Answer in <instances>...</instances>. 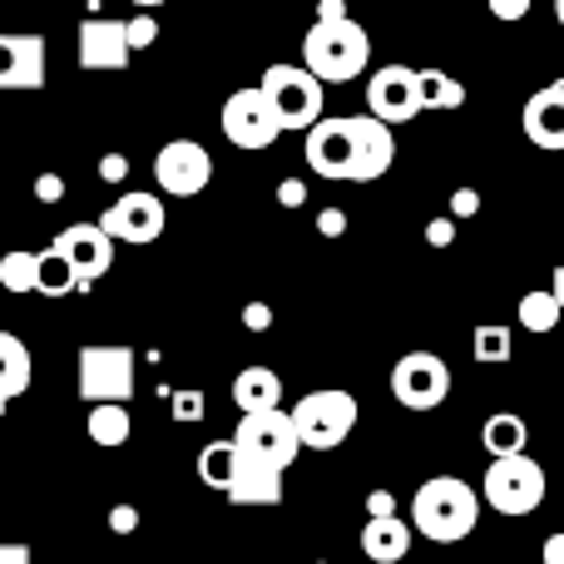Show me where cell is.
<instances>
[{
	"instance_id": "ac0fdd59",
	"label": "cell",
	"mask_w": 564,
	"mask_h": 564,
	"mask_svg": "<svg viewBox=\"0 0 564 564\" xmlns=\"http://www.w3.org/2000/svg\"><path fill=\"white\" fill-rule=\"evenodd\" d=\"M228 500H234V506H278L282 500V470L263 466V460H253V456L238 451V470H234V486H228Z\"/></svg>"
},
{
	"instance_id": "f35d334b",
	"label": "cell",
	"mask_w": 564,
	"mask_h": 564,
	"mask_svg": "<svg viewBox=\"0 0 564 564\" xmlns=\"http://www.w3.org/2000/svg\"><path fill=\"white\" fill-rule=\"evenodd\" d=\"M109 530H115V535H134V530H139V510L134 506H115V510H109Z\"/></svg>"
},
{
	"instance_id": "30bf717a",
	"label": "cell",
	"mask_w": 564,
	"mask_h": 564,
	"mask_svg": "<svg viewBox=\"0 0 564 564\" xmlns=\"http://www.w3.org/2000/svg\"><path fill=\"white\" fill-rule=\"evenodd\" d=\"M391 397L406 411H436L451 397V367L436 351H406L391 367Z\"/></svg>"
},
{
	"instance_id": "9c48e42d",
	"label": "cell",
	"mask_w": 564,
	"mask_h": 564,
	"mask_svg": "<svg viewBox=\"0 0 564 564\" xmlns=\"http://www.w3.org/2000/svg\"><path fill=\"white\" fill-rule=\"evenodd\" d=\"M218 124H224V139L234 149H248V154H258V149H273L282 124L273 115V105H268L263 89H238V95L224 99V115H218Z\"/></svg>"
},
{
	"instance_id": "83f0119b",
	"label": "cell",
	"mask_w": 564,
	"mask_h": 564,
	"mask_svg": "<svg viewBox=\"0 0 564 564\" xmlns=\"http://www.w3.org/2000/svg\"><path fill=\"white\" fill-rule=\"evenodd\" d=\"M510 327H500V322H480L476 332H470V351H476V361H510Z\"/></svg>"
},
{
	"instance_id": "277c9868",
	"label": "cell",
	"mask_w": 564,
	"mask_h": 564,
	"mask_svg": "<svg viewBox=\"0 0 564 564\" xmlns=\"http://www.w3.org/2000/svg\"><path fill=\"white\" fill-rule=\"evenodd\" d=\"M288 416L297 426L302 451H337L357 431V397L341 387H322V391H307Z\"/></svg>"
},
{
	"instance_id": "7c38bea8",
	"label": "cell",
	"mask_w": 564,
	"mask_h": 564,
	"mask_svg": "<svg viewBox=\"0 0 564 564\" xmlns=\"http://www.w3.org/2000/svg\"><path fill=\"white\" fill-rule=\"evenodd\" d=\"M164 224H169L164 198H159V194H144V188H134V194L115 198V204L105 208V218H99V228H105L115 243H134V248L154 243V238L164 234Z\"/></svg>"
},
{
	"instance_id": "d6a6232c",
	"label": "cell",
	"mask_w": 564,
	"mask_h": 564,
	"mask_svg": "<svg viewBox=\"0 0 564 564\" xmlns=\"http://www.w3.org/2000/svg\"><path fill=\"white\" fill-rule=\"evenodd\" d=\"M480 214V194L476 188H456V194H451V218H476Z\"/></svg>"
},
{
	"instance_id": "44dd1931",
	"label": "cell",
	"mask_w": 564,
	"mask_h": 564,
	"mask_svg": "<svg viewBox=\"0 0 564 564\" xmlns=\"http://www.w3.org/2000/svg\"><path fill=\"white\" fill-rule=\"evenodd\" d=\"M234 401L238 411H278L282 406V377L273 367H243L234 377Z\"/></svg>"
},
{
	"instance_id": "e575fe53",
	"label": "cell",
	"mask_w": 564,
	"mask_h": 564,
	"mask_svg": "<svg viewBox=\"0 0 564 564\" xmlns=\"http://www.w3.org/2000/svg\"><path fill=\"white\" fill-rule=\"evenodd\" d=\"M99 178H105V184H124V178H129V159L124 154H105V159H99Z\"/></svg>"
},
{
	"instance_id": "52a82bcc",
	"label": "cell",
	"mask_w": 564,
	"mask_h": 564,
	"mask_svg": "<svg viewBox=\"0 0 564 564\" xmlns=\"http://www.w3.org/2000/svg\"><path fill=\"white\" fill-rule=\"evenodd\" d=\"M258 89L268 95L282 129H312L322 119V79L307 65H268Z\"/></svg>"
},
{
	"instance_id": "3957f363",
	"label": "cell",
	"mask_w": 564,
	"mask_h": 564,
	"mask_svg": "<svg viewBox=\"0 0 564 564\" xmlns=\"http://www.w3.org/2000/svg\"><path fill=\"white\" fill-rule=\"evenodd\" d=\"M367 55H371V40L351 15L312 20V30L302 35V65H307L322 85H347V79H357L361 69H367Z\"/></svg>"
},
{
	"instance_id": "7402d4cb",
	"label": "cell",
	"mask_w": 564,
	"mask_h": 564,
	"mask_svg": "<svg viewBox=\"0 0 564 564\" xmlns=\"http://www.w3.org/2000/svg\"><path fill=\"white\" fill-rule=\"evenodd\" d=\"M89 441L105 451H119L129 441V431H134V421H129V406L124 401H95L89 406V421H85Z\"/></svg>"
},
{
	"instance_id": "9a60e30c",
	"label": "cell",
	"mask_w": 564,
	"mask_h": 564,
	"mask_svg": "<svg viewBox=\"0 0 564 564\" xmlns=\"http://www.w3.org/2000/svg\"><path fill=\"white\" fill-rule=\"evenodd\" d=\"M75 55H79V69H124L129 59H134L129 35H124V20H105V15L79 20Z\"/></svg>"
},
{
	"instance_id": "ab89813d",
	"label": "cell",
	"mask_w": 564,
	"mask_h": 564,
	"mask_svg": "<svg viewBox=\"0 0 564 564\" xmlns=\"http://www.w3.org/2000/svg\"><path fill=\"white\" fill-rule=\"evenodd\" d=\"M278 204H282V208L307 204V188H302V178H282V184H278Z\"/></svg>"
},
{
	"instance_id": "ffe728a7",
	"label": "cell",
	"mask_w": 564,
	"mask_h": 564,
	"mask_svg": "<svg viewBox=\"0 0 564 564\" xmlns=\"http://www.w3.org/2000/svg\"><path fill=\"white\" fill-rule=\"evenodd\" d=\"M30 377H35L30 347L15 337V332H0V411H6L15 397H25Z\"/></svg>"
},
{
	"instance_id": "f1b7e54d",
	"label": "cell",
	"mask_w": 564,
	"mask_h": 564,
	"mask_svg": "<svg viewBox=\"0 0 564 564\" xmlns=\"http://www.w3.org/2000/svg\"><path fill=\"white\" fill-rule=\"evenodd\" d=\"M35 258L40 253L10 248V253L0 258V288H6V292H35Z\"/></svg>"
},
{
	"instance_id": "4316f807",
	"label": "cell",
	"mask_w": 564,
	"mask_h": 564,
	"mask_svg": "<svg viewBox=\"0 0 564 564\" xmlns=\"http://www.w3.org/2000/svg\"><path fill=\"white\" fill-rule=\"evenodd\" d=\"M520 327L525 332H555L560 327V317H564V307L555 302V292H525V297H520Z\"/></svg>"
},
{
	"instance_id": "1f68e13d",
	"label": "cell",
	"mask_w": 564,
	"mask_h": 564,
	"mask_svg": "<svg viewBox=\"0 0 564 564\" xmlns=\"http://www.w3.org/2000/svg\"><path fill=\"white\" fill-rule=\"evenodd\" d=\"M426 243L431 248H451V243H456V218H451V214L431 218V224H426Z\"/></svg>"
},
{
	"instance_id": "2e32d148",
	"label": "cell",
	"mask_w": 564,
	"mask_h": 564,
	"mask_svg": "<svg viewBox=\"0 0 564 564\" xmlns=\"http://www.w3.org/2000/svg\"><path fill=\"white\" fill-rule=\"evenodd\" d=\"M0 89H45V35H0Z\"/></svg>"
},
{
	"instance_id": "4fadbf2b",
	"label": "cell",
	"mask_w": 564,
	"mask_h": 564,
	"mask_svg": "<svg viewBox=\"0 0 564 564\" xmlns=\"http://www.w3.org/2000/svg\"><path fill=\"white\" fill-rule=\"evenodd\" d=\"M367 115L381 124H411L421 115V89L411 65H381L367 79Z\"/></svg>"
},
{
	"instance_id": "60d3db41",
	"label": "cell",
	"mask_w": 564,
	"mask_h": 564,
	"mask_svg": "<svg viewBox=\"0 0 564 564\" xmlns=\"http://www.w3.org/2000/svg\"><path fill=\"white\" fill-rule=\"evenodd\" d=\"M317 234H327V238L347 234V214H341V208H322V214H317Z\"/></svg>"
},
{
	"instance_id": "f546056e",
	"label": "cell",
	"mask_w": 564,
	"mask_h": 564,
	"mask_svg": "<svg viewBox=\"0 0 564 564\" xmlns=\"http://www.w3.org/2000/svg\"><path fill=\"white\" fill-rule=\"evenodd\" d=\"M124 35H129V50H149L159 40V20L154 10H139L134 20H124Z\"/></svg>"
},
{
	"instance_id": "7a4b0ae2",
	"label": "cell",
	"mask_w": 564,
	"mask_h": 564,
	"mask_svg": "<svg viewBox=\"0 0 564 564\" xmlns=\"http://www.w3.org/2000/svg\"><path fill=\"white\" fill-rule=\"evenodd\" d=\"M411 525L431 540V545H460L470 530L480 525V490H470L456 476H431L426 486L411 496Z\"/></svg>"
},
{
	"instance_id": "6da1fadb",
	"label": "cell",
	"mask_w": 564,
	"mask_h": 564,
	"mask_svg": "<svg viewBox=\"0 0 564 564\" xmlns=\"http://www.w3.org/2000/svg\"><path fill=\"white\" fill-rule=\"evenodd\" d=\"M302 154H307L317 178L371 184V178L391 174V164H397V134H391V124H381L371 115H322L307 129Z\"/></svg>"
},
{
	"instance_id": "4dcf8cb0",
	"label": "cell",
	"mask_w": 564,
	"mask_h": 564,
	"mask_svg": "<svg viewBox=\"0 0 564 564\" xmlns=\"http://www.w3.org/2000/svg\"><path fill=\"white\" fill-rule=\"evenodd\" d=\"M174 421H204V391H174Z\"/></svg>"
},
{
	"instance_id": "8992f818",
	"label": "cell",
	"mask_w": 564,
	"mask_h": 564,
	"mask_svg": "<svg viewBox=\"0 0 564 564\" xmlns=\"http://www.w3.org/2000/svg\"><path fill=\"white\" fill-rule=\"evenodd\" d=\"M134 347L124 341H89L75 357V387L85 401H129L134 397Z\"/></svg>"
},
{
	"instance_id": "8fae6325",
	"label": "cell",
	"mask_w": 564,
	"mask_h": 564,
	"mask_svg": "<svg viewBox=\"0 0 564 564\" xmlns=\"http://www.w3.org/2000/svg\"><path fill=\"white\" fill-rule=\"evenodd\" d=\"M154 178L169 198H194L214 184V159L198 139H169L154 154Z\"/></svg>"
},
{
	"instance_id": "b9f144b4",
	"label": "cell",
	"mask_w": 564,
	"mask_h": 564,
	"mask_svg": "<svg viewBox=\"0 0 564 564\" xmlns=\"http://www.w3.org/2000/svg\"><path fill=\"white\" fill-rule=\"evenodd\" d=\"M0 564H35V555H30V545L6 540V545H0Z\"/></svg>"
},
{
	"instance_id": "ba28073f",
	"label": "cell",
	"mask_w": 564,
	"mask_h": 564,
	"mask_svg": "<svg viewBox=\"0 0 564 564\" xmlns=\"http://www.w3.org/2000/svg\"><path fill=\"white\" fill-rule=\"evenodd\" d=\"M234 446L243 451V456L273 466V470H288L292 460L302 456L297 426H292V416L282 406L278 411H248V416L238 421V431H234Z\"/></svg>"
},
{
	"instance_id": "5b68a950",
	"label": "cell",
	"mask_w": 564,
	"mask_h": 564,
	"mask_svg": "<svg viewBox=\"0 0 564 564\" xmlns=\"http://www.w3.org/2000/svg\"><path fill=\"white\" fill-rule=\"evenodd\" d=\"M545 466H540L530 451H520V456H500L486 466V486H480V500H486L490 510H500V516H530V510L545 506Z\"/></svg>"
},
{
	"instance_id": "f6af8a7d",
	"label": "cell",
	"mask_w": 564,
	"mask_h": 564,
	"mask_svg": "<svg viewBox=\"0 0 564 564\" xmlns=\"http://www.w3.org/2000/svg\"><path fill=\"white\" fill-rule=\"evenodd\" d=\"M550 292H555V302L564 307V268H555V278H550Z\"/></svg>"
},
{
	"instance_id": "ee69618b",
	"label": "cell",
	"mask_w": 564,
	"mask_h": 564,
	"mask_svg": "<svg viewBox=\"0 0 564 564\" xmlns=\"http://www.w3.org/2000/svg\"><path fill=\"white\" fill-rule=\"evenodd\" d=\"M347 15V0H317V20H341Z\"/></svg>"
},
{
	"instance_id": "d590c367",
	"label": "cell",
	"mask_w": 564,
	"mask_h": 564,
	"mask_svg": "<svg viewBox=\"0 0 564 564\" xmlns=\"http://www.w3.org/2000/svg\"><path fill=\"white\" fill-rule=\"evenodd\" d=\"M35 198H40V204H59V198H65V178H59V174H40L35 178Z\"/></svg>"
},
{
	"instance_id": "5bb4252c",
	"label": "cell",
	"mask_w": 564,
	"mask_h": 564,
	"mask_svg": "<svg viewBox=\"0 0 564 564\" xmlns=\"http://www.w3.org/2000/svg\"><path fill=\"white\" fill-rule=\"evenodd\" d=\"M50 248L75 268L79 288H95V282L115 268V238H109L99 224H69L65 234H55V243Z\"/></svg>"
},
{
	"instance_id": "836d02e7",
	"label": "cell",
	"mask_w": 564,
	"mask_h": 564,
	"mask_svg": "<svg viewBox=\"0 0 564 564\" xmlns=\"http://www.w3.org/2000/svg\"><path fill=\"white\" fill-rule=\"evenodd\" d=\"M490 15L506 20V25H516V20L530 15V0H490Z\"/></svg>"
},
{
	"instance_id": "bcb514c9",
	"label": "cell",
	"mask_w": 564,
	"mask_h": 564,
	"mask_svg": "<svg viewBox=\"0 0 564 564\" xmlns=\"http://www.w3.org/2000/svg\"><path fill=\"white\" fill-rule=\"evenodd\" d=\"M129 6H139V10H154V6H164V0H129Z\"/></svg>"
},
{
	"instance_id": "d6986e66",
	"label": "cell",
	"mask_w": 564,
	"mask_h": 564,
	"mask_svg": "<svg viewBox=\"0 0 564 564\" xmlns=\"http://www.w3.org/2000/svg\"><path fill=\"white\" fill-rule=\"evenodd\" d=\"M406 550H411V525L401 516L367 520V530H361V555L371 564H397V560H406Z\"/></svg>"
},
{
	"instance_id": "d4e9b609",
	"label": "cell",
	"mask_w": 564,
	"mask_h": 564,
	"mask_svg": "<svg viewBox=\"0 0 564 564\" xmlns=\"http://www.w3.org/2000/svg\"><path fill=\"white\" fill-rule=\"evenodd\" d=\"M416 89H421V109H460L466 105V85L446 69H416Z\"/></svg>"
},
{
	"instance_id": "e0dca14e",
	"label": "cell",
	"mask_w": 564,
	"mask_h": 564,
	"mask_svg": "<svg viewBox=\"0 0 564 564\" xmlns=\"http://www.w3.org/2000/svg\"><path fill=\"white\" fill-rule=\"evenodd\" d=\"M520 124H525V139L535 149H564V79H555V85H545L540 95L525 99Z\"/></svg>"
},
{
	"instance_id": "7dc6e473",
	"label": "cell",
	"mask_w": 564,
	"mask_h": 564,
	"mask_svg": "<svg viewBox=\"0 0 564 564\" xmlns=\"http://www.w3.org/2000/svg\"><path fill=\"white\" fill-rule=\"evenodd\" d=\"M555 20H560V25H564V0H555Z\"/></svg>"
},
{
	"instance_id": "484cf974",
	"label": "cell",
	"mask_w": 564,
	"mask_h": 564,
	"mask_svg": "<svg viewBox=\"0 0 564 564\" xmlns=\"http://www.w3.org/2000/svg\"><path fill=\"white\" fill-rule=\"evenodd\" d=\"M35 292H40V297H50V302H59V297H69V292H79L75 268H69L65 258L55 253V248H45V253L35 258Z\"/></svg>"
},
{
	"instance_id": "74e56055",
	"label": "cell",
	"mask_w": 564,
	"mask_h": 564,
	"mask_svg": "<svg viewBox=\"0 0 564 564\" xmlns=\"http://www.w3.org/2000/svg\"><path fill=\"white\" fill-rule=\"evenodd\" d=\"M387 516H397V496H391V490H371L367 496V520H387Z\"/></svg>"
},
{
	"instance_id": "7bdbcfd3",
	"label": "cell",
	"mask_w": 564,
	"mask_h": 564,
	"mask_svg": "<svg viewBox=\"0 0 564 564\" xmlns=\"http://www.w3.org/2000/svg\"><path fill=\"white\" fill-rule=\"evenodd\" d=\"M540 564H564V530L545 540V550H540Z\"/></svg>"
},
{
	"instance_id": "8d00e7d4",
	"label": "cell",
	"mask_w": 564,
	"mask_h": 564,
	"mask_svg": "<svg viewBox=\"0 0 564 564\" xmlns=\"http://www.w3.org/2000/svg\"><path fill=\"white\" fill-rule=\"evenodd\" d=\"M243 327L248 332H268V327H273V307H268V302H248V307H243Z\"/></svg>"
},
{
	"instance_id": "cb8c5ba5",
	"label": "cell",
	"mask_w": 564,
	"mask_h": 564,
	"mask_svg": "<svg viewBox=\"0 0 564 564\" xmlns=\"http://www.w3.org/2000/svg\"><path fill=\"white\" fill-rule=\"evenodd\" d=\"M234 470H238V446L234 441H208V446L198 451V480H204L208 490H224L228 496Z\"/></svg>"
},
{
	"instance_id": "603a6c76",
	"label": "cell",
	"mask_w": 564,
	"mask_h": 564,
	"mask_svg": "<svg viewBox=\"0 0 564 564\" xmlns=\"http://www.w3.org/2000/svg\"><path fill=\"white\" fill-rule=\"evenodd\" d=\"M525 441H530V426L516 416V411H496V416L480 426V446H486L490 460L520 456V451H525Z\"/></svg>"
}]
</instances>
